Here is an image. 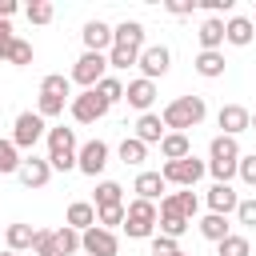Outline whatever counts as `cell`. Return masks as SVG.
Listing matches in <instances>:
<instances>
[{
    "label": "cell",
    "instance_id": "6da1fadb",
    "mask_svg": "<svg viewBox=\"0 0 256 256\" xmlns=\"http://www.w3.org/2000/svg\"><path fill=\"white\" fill-rule=\"evenodd\" d=\"M204 112H208L204 96H176L172 104H164L160 120H164V128H172V132H184V128H196V124L204 120Z\"/></svg>",
    "mask_w": 256,
    "mask_h": 256
},
{
    "label": "cell",
    "instance_id": "7a4b0ae2",
    "mask_svg": "<svg viewBox=\"0 0 256 256\" xmlns=\"http://www.w3.org/2000/svg\"><path fill=\"white\" fill-rule=\"evenodd\" d=\"M156 220H160V212H156L152 200H132V204H124V232H128L132 240H148L152 228H156Z\"/></svg>",
    "mask_w": 256,
    "mask_h": 256
},
{
    "label": "cell",
    "instance_id": "3957f363",
    "mask_svg": "<svg viewBox=\"0 0 256 256\" xmlns=\"http://www.w3.org/2000/svg\"><path fill=\"white\" fill-rule=\"evenodd\" d=\"M204 172H208V164H204V160H196V156H184V160H164V168H160L164 184H180V188H192Z\"/></svg>",
    "mask_w": 256,
    "mask_h": 256
},
{
    "label": "cell",
    "instance_id": "277c9868",
    "mask_svg": "<svg viewBox=\"0 0 256 256\" xmlns=\"http://www.w3.org/2000/svg\"><path fill=\"white\" fill-rule=\"evenodd\" d=\"M108 76V56L104 52H84L80 60H76V68H72V84H80V88H96L100 80Z\"/></svg>",
    "mask_w": 256,
    "mask_h": 256
},
{
    "label": "cell",
    "instance_id": "5b68a950",
    "mask_svg": "<svg viewBox=\"0 0 256 256\" xmlns=\"http://www.w3.org/2000/svg\"><path fill=\"white\" fill-rule=\"evenodd\" d=\"M68 112H72V120H76V124H96V120H104V116H108V104L100 100V92H96V88H84L80 96H72V100H68Z\"/></svg>",
    "mask_w": 256,
    "mask_h": 256
},
{
    "label": "cell",
    "instance_id": "8992f818",
    "mask_svg": "<svg viewBox=\"0 0 256 256\" xmlns=\"http://www.w3.org/2000/svg\"><path fill=\"white\" fill-rule=\"evenodd\" d=\"M80 248H84L88 256H116V252H120V240H116V232L92 224L88 232H80Z\"/></svg>",
    "mask_w": 256,
    "mask_h": 256
},
{
    "label": "cell",
    "instance_id": "52a82bcc",
    "mask_svg": "<svg viewBox=\"0 0 256 256\" xmlns=\"http://www.w3.org/2000/svg\"><path fill=\"white\" fill-rule=\"evenodd\" d=\"M104 164H108V144H104V140H88V144L76 148V168H80L84 176H100Z\"/></svg>",
    "mask_w": 256,
    "mask_h": 256
},
{
    "label": "cell",
    "instance_id": "ba28073f",
    "mask_svg": "<svg viewBox=\"0 0 256 256\" xmlns=\"http://www.w3.org/2000/svg\"><path fill=\"white\" fill-rule=\"evenodd\" d=\"M140 72H144V80H152L156 84V76H164L168 72V64H172V52L164 48V44H144V52H140Z\"/></svg>",
    "mask_w": 256,
    "mask_h": 256
},
{
    "label": "cell",
    "instance_id": "9c48e42d",
    "mask_svg": "<svg viewBox=\"0 0 256 256\" xmlns=\"http://www.w3.org/2000/svg\"><path fill=\"white\" fill-rule=\"evenodd\" d=\"M40 136H44V120L36 112H20L16 124H12V144L16 148H36Z\"/></svg>",
    "mask_w": 256,
    "mask_h": 256
},
{
    "label": "cell",
    "instance_id": "30bf717a",
    "mask_svg": "<svg viewBox=\"0 0 256 256\" xmlns=\"http://www.w3.org/2000/svg\"><path fill=\"white\" fill-rule=\"evenodd\" d=\"M216 124L224 128V136H240V132H248L252 112H248L244 104H224V108H220V116H216Z\"/></svg>",
    "mask_w": 256,
    "mask_h": 256
},
{
    "label": "cell",
    "instance_id": "8fae6325",
    "mask_svg": "<svg viewBox=\"0 0 256 256\" xmlns=\"http://www.w3.org/2000/svg\"><path fill=\"white\" fill-rule=\"evenodd\" d=\"M80 40H84V52H108L112 48V28L104 20H88L80 28Z\"/></svg>",
    "mask_w": 256,
    "mask_h": 256
},
{
    "label": "cell",
    "instance_id": "7c38bea8",
    "mask_svg": "<svg viewBox=\"0 0 256 256\" xmlns=\"http://www.w3.org/2000/svg\"><path fill=\"white\" fill-rule=\"evenodd\" d=\"M124 100H128L132 108H140V116H144V112L152 108V100H156V84L144 80V76H136V80L124 84Z\"/></svg>",
    "mask_w": 256,
    "mask_h": 256
},
{
    "label": "cell",
    "instance_id": "4fadbf2b",
    "mask_svg": "<svg viewBox=\"0 0 256 256\" xmlns=\"http://www.w3.org/2000/svg\"><path fill=\"white\" fill-rule=\"evenodd\" d=\"M112 44L116 48H132V52H144V24L140 20H124L112 28Z\"/></svg>",
    "mask_w": 256,
    "mask_h": 256
},
{
    "label": "cell",
    "instance_id": "5bb4252c",
    "mask_svg": "<svg viewBox=\"0 0 256 256\" xmlns=\"http://www.w3.org/2000/svg\"><path fill=\"white\" fill-rule=\"evenodd\" d=\"M20 184L24 188H44L48 180H52V168H48V160H40V156H28L24 164H20Z\"/></svg>",
    "mask_w": 256,
    "mask_h": 256
},
{
    "label": "cell",
    "instance_id": "9a60e30c",
    "mask_svg": "<svg viewBox=\"0 0 256 256\" xmlns=\"http://www.w3.org/2000/svg\"><path fill=\"white\" fill-rule=\"evenodd\" d=\"M244 152H240V144H236V136H212V144H208V160L212 164H236Z\"/></svg>",
    "mask_w": 256,
    "mask_h": 256
},
{
    "label": "cell",
    "instance_id": "2e32d148",
    "mask_svg": "<svg viewBox=\"0 0 256 256\" xmlns=\"http://www.w3.org/2000/svg\"><path fill=\"white\" fill-rule=\"evenodd\" d=\"M236 204H240V196L232 192V184H212L208 188V212L228 216V212H236Z\"/></svg>",
    "mask_w": 256,
    "mask_h": 256
},
{
    "label": "cell",
    "instance_id": "e0dca14e",
    "mask_svg": "<svg viewBox=\"0 0 256 256\" xmlns=\"http://www.w3.org/2000/svg\"><path fill=\"white\" fill-rule=\"evenodd\" d=\"M196 40H200V52H220V44H224V20L220 16H208L200 24Z\"/></svg>",
    "mask_w": 256,
    "mask_h": 256
},
{
    "label": "cell",
    "instance_id": "ac0fdd59",
    "mask_svg": "<svg viewBox=\"0 0 256 256\" xmlns=\"http://www.w3.org/2000/svg\"><path fill=\"white\" fill-rule=\"evenodd\" d=\"M164 188H168V184H164L160 172H140L132 192H136V200H152V204H156V200H164Z\"/></svg>",
    "mask_w": 256,
    "mask_h": 256
},
{
    "label": "cell",
    "instance_id": "d6986e66",
    "mask_svg": "<svg viewBox=\"0 0 256 256\" xmlns=\"http://www.w3.org/2000/svg\"><path fill=\"white\" fill-rule=\"evenodd\" d=\"M64 224H68V228H76V232H88V228L96 224V204H88V200H72V204H68Z\"/></svg>",
    "mask_w": 256,
    "mask_h": 256
},
{
    "label": "cell",
    "instance_id": "ffe728a7",
    "mask_svg": "<svg viewBox=\"0 0 256 256\" xmlns=\"http://www.w3.org/2000/svg\"><path fill=\"white\" fill-rule=\"evenodd\" d=\"M252 36H256V28H252V20H248V16H232V20L224 24V40H228V44H236V48H248V44H252Z\"/></svg>",
    "mask_w": 256,
    "mask_h": 256
},
{
    "label": "cell",
    "instance_id": "44dd1931",
    "mask_svg": "<svg viewBox=\"0 0 256 256\" xmlns=\"http://www.w3.org/2000/svg\"><path fill=\"white\" fill-rule=\"evenodd\" d=\"M140 144H160L164 140V120L156 116V112H144L140 120H136V132H132Z\"/></svg>",
    "mask_w": 256,
    "mask_h": 256
},
{
    "label": "cell",
    "instance_id": "7402d4cb",
    "mask_svg": "<svg viewBox=\"0 0 256 256\" xmlns=\"http://www.w3.org/2000/svg\"><path fill=\"white\" fill-rule=\"evenodd\" d=\"M48 136V156H68V152H76V132L72 128H48L44 132Z\"/></svg>",
    "mask_w": 256,
    "mask_h": 256
},
{
    "label": "cell",
    "instance_id": "603a6c76",
    "mask_svg": "<svg viewBox=\"0 0 256 256\" xmlns=\"http://www.w3.org/2000/svg\"><path fill=\"white\" fill-rule=\"evenodd\" d=\"M160 156H164V160H184V156H192L188 136H184V132H164V140H160Z\"/></svg>",
    "mask_w": 256,
    "mask_h": 256
},
{
    "label": "cell",
    "instance_id": "cb8c5ba5",
    "mask_svg": "<svg viewBox=\"0 0 256 256\" xmlns=\"http://www.w3.org/2000/svg\"><path fill=\"white\" fill-rule=\"evenodd\" d=\"M196 228H200V236H204V240H212V244H220L224 236H232V228H228V216H216V212H208V216H204Z\"/></svg>",
    "mask_w": 256,
    "mask_h": 256
},
{
    "label": "cell",
    "instance_id": "d4e9b609",
    "mask_svg": "<svg viewBox=\"0 0 256 256\" xmlns=\"http://www.w3.org/2000/svg\"><path fill=\"white\" fill-rule=\"evenodd\" d=\"M4 240H8V252H24V248H32V240H36V228H32V224H8Z\"/></svg>",
    "mask_w": 256,
    "mask_h": 256
},
{
    "label": "cell",
    "instance_id": "484cf974",
    "mask_svg": "<svg viewBox=\"0 0 256 256\" xmlns=\"http://www.w3.org/2000/svg\"><path fill=\"white\" fill-rule=\"evenodd\" d=\"M196 72H200L204 80L224 76V52H200V56H196Z\"/></svg>",
    "mask_w": 256,
    "mask_h": 256
},
{
    "label": "cell",
    "instance_id": "4316f807",
    "mask_svg": "<svg viewBox=\"0 0 256 256\" xmlns=\"http://www.w3.org/2000/svg\"><path fill=\"white\" fill-rule=\"evenodd\" d=\"M120 160L132 164V168H140V164L148 160V144H140L136 136H124V140H120Z\"/></svg>",
    "mask_w": 256,
    "mask_h": 256
},
{
    "label": "cell",
    "instance_id": "83f0119b",
    "mask_svg": "<svg viewBox=\"0 0 256 256\" xmlns=\"http://www.w3.org/2000/svg\"><path fill=\"white\" fill-rule=\"evenodd\" d=\"M112 204H124V188L116 180H100L96 184V208H112Z\"/></svg>",
    "mask_w": 256,
    "mask_h": 256
},
{
    "label": "cell",
    "instance_id": "f1b7e54d",
    "mask_svg": "<svg viewBox=\"0 0 256 256\" xmlns=\"http://www.w3.org/2000/svg\"><path fill=\"white\" fill-rule=\"evenodd\" d=\"M52 244H56V252H60V256H72V252H80V232L64 224V228H56V232H52Z\"/></svg>",
    "mask_w": 256,
    "mask_h": 256
},
{
    "label": "cell",
    "instance_id": "f546056e",
    "mask_svg": "<svg viewBox=\"0 0 256 256\" xmlns=\"http://www.w3.org/2000/svg\"><path fill=\"white\" fill-rule=\"evenodd\" d=\"M20 164H24V156H20V148L12 144V140H0V172H20Z\"/></svg>",
    "mask_w": 256,
    "mask_h": 256
},
{
    "label": "cell",
    "instance_id": "4dcf8cb0",
    "mask_svg": "<svg viewBox=\"0 0 256 256\" xmlns=\"http://www.w3.org/2000/svg\"><path fill=\"white\" fill-rule=\"evenodd\" d=\"M40 92H48V96H72V80L68 76H60V72H52V76H44L40 80Z\"/></svg>",
    "mask_w": 256,
    "mask_h": 256
},
{
    "label": "cell",
    "instance_id": "1f68e13d",
    "mask_svg": "<svg viewBox=\"0 0 256 256\" xmlns=\"http://www.w3.org/2000/svg\"><path fill=\"white\" fill-rule=\"evenodd\" d=\"M96 92H100V100H104V104H108V108H112V104H116V100H124V84H120V80H116V76H104V80H100V84H96Z\"/></svg>",
    "mask_w": 256,
    "mask_h": 256
},
{
    "label": "cell",
    "instance_id": "d6a6232c",
    "mask_svg": "<svg viewBox=\"0 0 256 256\" xmlns=\"http://www.w3.org/2000/svg\"><path fill=\"white\" fill-rule=\"evenodd\" d=\"M248 252H252V248H248V240H244V236H236V232H232V236H224V240L216 244V256H248Z\"/></svg>",
    "mask_w": 256,
    "mask_h": 256
},
{
    "label": "cell",
    "instance_id": "836d02e7",
    "mask_svg": "<svg viewBox=\"0 0 256 256\" xmlns=\"http://www.w3.org/2000/svg\"><path fill=\"white\" fill-rule=\"evenodd\" d=\"M24 16H28V24H48V20L56 16V8H52L48 0H32V4L24 8Z\"/></svg>",
    "mask_w": 256,
    "mask_h": 256
},
{
    "label": "cell",
    "instance_id": "e575fe53",
    "mask_svg": "<svg viewBox=\"0 0 256 256\" xmlns=\"http://www.w3.org/2000/svg\"><path fill=\"white\" fill-rule=\"evenodd\" d=\"M136 60H140V52H132V48H116V44L108 48V68H120V72H124V68H132Z\"/></svg>",
    "mask_w": 256,
    "mask_h": 256
},
{
    "label": "cell",
    "instance_id": "d590c367",
    "mask_svg": "<svg viewBox=\"0 0 256 256\" xmlns=\"http://www.w3.org/2000/svg\"><path fill=\"white\" fill-rule=\"evenodd\" d=\"M60 112H64V96H48V92H40V100H36V116L48 120V116H60Z\"/></svg>",
    "mask_w": 256,
    "mask_h": 256
},
{
    "label": "cell",
    "instance_id": "8d00e7d4",
    "mask_svg": "<svg viewBox=\"0 0 256 256\" xmlns=\"http://www.w3.org/2000/svg\"><path fill=\"white\" fill-rule=\"evenodd\" d=\"M156 224H160V236H168V240H180L188 232V220L184 216H160Z\"/></svg>",
    "mask_w": 256,
    "mask_h": 256
},
{
    "label": "cell",
    "instance_id": "74e56055",
    "mask_svg": "<svg viewBox=\"0 0 256 256\" xmlns=\"http://www.w3.org/2000/svg\"><path fill=\"white\" fill-rule=\"evenodd\" d=\"M96 224L100 228H116V224H124V204H112V208H96Z\"/></svg>",
    "mask_w": 256,
    "mask_h": 256
},
{
    "label": "cell",
    "instance_id": "f35d334b",
    "mask_svg": "<svg viewBox=\"0 0 256 256\" xmlns=\"http://www.w3.org/2000/svg\"><path fill=\"white\" fill-rule=\"evenodd\" d=\"M236 176H240L244 184H252V188H256V152H248V156H240V160H236Z\"/></svg>",
    "mask_w": 256,
    "mask_h": 256
},
{
    "label": "cell",
    "instance_id": "ab89813d",
    "mask_svg": "<svg viewBox=\"0 0 256 256\" xmlns=\"http://www.w3.org/2000/svg\"><path fill=\"white\" fill-rule=\"evenodd\" d=\"M8 64H32V44L28 40H12V52H8Z\"/></svg>",
    "mask_w": 256,
    "mask_h": 256
},
{
    "label": "cell",
    "instance_id": "60d3db41",
    "mask_svg": "<svg viewBox=\"0 0 256 256\" xmlns=\"http://www.w3.org/2000/svg\"><path fill=\"white\" fill-rule=\"evenodd\" d=\"M176 204H180V212H184V220H192V216H196V208H200V200H196V192H192V188H184V192H176Z\"/></svg>",
    "mask_w": 256,
    "mask_h": 256
},
{
    "label": "cell",
    "instance_id": "b9f144b4",
    "mask_svg": "<svg viewBox=\"0 0 256 256\" xmlns=\"http://www.w3.org/2000/svg\"><path fill=\"white\" fill-rule=\"evenodd\" d=\"M32 252H36V256H52V252H56V244H52V232H44V228H36V240H32Z\"/></svg>",
    "mask_w": 256,
    "mask_h": 256
},
{
    "label": "cell",
    "instance_id": "7bdbcfd3",
    "mask_svg": "<svg viewBox=\"0 0 256 256\" xmlns=\"http://www.w3.org/2000/svg\"><path fill=\"white\" fill-rule=\"evenodd\" d=\"M236 220H240V224H248V228H256V196L236 204Z\"/></svg>",
    "mask_w": 256,
    "mask_h": 256
},
{
    "label": "cell",
    "instance_id": "ee69618b",
    "mask_svg": "<svg viewBox=\"0 0 256 256\" xmlns=\"http://www.w3.org/2000/svg\"><path fill=\"white\" fill-rule=\"evenodd\" d=\"M176 252H180L176 240H168V236H152V256H176Z\"/></svg>",
    "mask_w": 256,
    "mask_h": 256
},
{
    "label": "cell",
    "instance_id": "f6af8a7d",
    "mask_svg": "<svg viewBox=\"0 0 256 256\" xmlns=\"http://www.w3.org/2000/svg\"><path fill=\"white\" fill-rule=\"evenodd\" d=\"M208 172L216 176V184H228V180L236 176V164H212V160H208Z\"/></svg>",
    "mask_w": 256,
    "mask_h": 256
},
{
    "label": "cell",
    "instance_id": "bcb514c9",
    "mask_svg": "<svg viewBox=\"0 0 256 256\" xmlns=\"http://www.w3.org/2000/svg\"><path fill=\"white\" fill-rule=\"evenodd\" d=\"M200 8H204L208 16H216V12H228V8H232V0H200Z\"/></svg>",
    "mask_w": 256,
    "mask_h": 256
},
{
    "label": "cell",
    "instance_id": "7dc6e473",
    "mask_svg": "<svg viewBox=\"0 0 256 256\" xmlns=\"http://www.w3.org/2000/svg\"><path fill=\"white\" fill-rule=\"evenodd\" d=\"M192 8H196V0H172V4H168V12H172V16H188Z\"/></svg>",
    "mask_w": 256,
    "mask_h": 256
},
{
    "label": "cell",
    "instance_id": "c3c4849f",
    "mask_svg": "<svg viewBox=\"0 0 256 256\" xmlns=\"http://www.w3.org/2000/svg\"><path fill=\"white\" fill-rule=\"evenodd\" d=\"M12 40H16V36H0V60H8V52H12Z\"/></svg>",
    "mask_w": 256,
    "mask_h": 256
},
{
    "label": "cell",
    "instance_id": "681fc988",
    "mask_svg": "<svg viewBox=\"0 0 256 256\" xmlns=\"http://www.w3.org/2000/svg\"><path fill=\"white\" fill-rule=\"evenodd\" d=\"M16 12V0H0V20H8Z\"/></svg>",
    "mask_w": 256,
    "mask_h": 256
},
{
    "label": "cell",
    "instance_id": "f907efd6",
    "mask_svg": "<svg viewBox=\"0 0 256 256\" xmlns=\"http://www.w3.org/2000/svg\"><path fill=\"white\" fill-rule=\"evenodd\" d=\"M248 128H252V132H256V112H252V124H248Z\"/></svg>",
    "mask_w": 256,
    "mask_h": 256
},
{
    "label": "cell",
    "instance_id": "816d5d0a",
    "mask_svg": "<svg viewBox=\"0 0 256 256\" xmlns=\"http://www.w3.org/2000/svg\"><path fill=\"white\" fill-rule=\"evenodd\" d=\"M0 256H16V252H0Z\"/></svg>",
    "mask_w": 256,
    "mask_h": 256
},
{
    "label": "cell",
    "instance_id": "f5cc1de1",
    "mask_svg": "<svg viewBox=\"0 0 256 256\" xmlns=\"http://www.w3.org/2000/svg\"><path fill=\"white\" fill-rule=\"evenodd\" d=\"M52 256H60V252H52Z\"/></svg>",
    "mask_w": 256,
    "mask_h": 256
},
{
    "label": "cell",
    "instance_id": "db71d44e",
    "mask_svg": "<svg viewBox=\"0 0 256 256\" xmlns=\"http://www.w3.org/2000/svg\"><path fill=\"white\" fill-rule=\"evenodd\" d=\"M176 256H184V252H176Z\"/></svg>",
    "mask_w": 256,
    "mask_h": 256
}]
</instances>
